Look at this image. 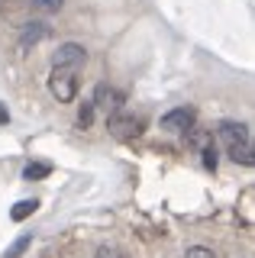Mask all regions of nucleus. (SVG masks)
<instances>
[{
  "mask_svg": "<svg viewBox=\"0 0 255 258\" xmlns=\"http://www.w3.org/2000/svg\"><path fill=\"white\" fill-rule=\"evenodd\" d=\"M4 123H10V110H7L4 103H0V126H4Z\"/></svg>",
  "mask_w": 255,
  "mask_h": 258,
  "instance_id": "16",
  "label": "nucleus"
},
{
  "mask_svg": "<svg viewBox=\"0 0 255 258\" xmlns=\"http://www.w3.org/2000/svg\"><path fill=\"white\" fill-rule=\"evenodd\" d=\"M97 258H130V255H126V252H119V248L100 245V248H97Z\"/></svg>",
  "mask_w": 255,
  "mask_h": 258,
  "instance_id": "14",
  "label": "nucleus"
},
{
  "mask_svg": "<svg viewBox=\"0 0 255 258\" xmlns=\"http://www.w3.org/2000/svg\"><path fill=\"white\" fill-rule=\"evenodd\" d=\"M217 133H220V139H223V145H226V152H229V158H233L236 165H245V168L255 165L249 126H242V123H220Z\"/></svg>",
  "mask_w": 255,
  "mask_h": 258,
  "instance_id": "1",
  "label": "nucleus"
},
{
  "mask_svg": "<svg viewBox=\"0 0 255 258\" xmlns=\"http://www.w3.org/2000/svg\"><path fill=\"white\" fill-rule=\"evenodd\" d=\"M84 61H87V52H84V45H78V42H65V45H58V52H55V68L78 71Z\"/></svg>",
  "mask_w": 255,
  "mask_h": 258,
  "instance_id": "5",
  "label": "nucleus"
},
{
  "mask_svg": "<svg viewBox=\"0 0 255 258\" xmlns=\"http://www.w3.org/2000/svg\"><path fill=\"white\" fill-rule=\"evenodd\" d=\"M49 91H52V97L58 103H71L78 97V71H71V68H52Z\"/></svg>",
  "mask_w": 255,
  "mask_h": 258,
  "instance_id": "2",
  "label": "nucleus"
},
{
  "mask_svg": "<svg viewBox=\"0 0 255 258\" xmlns=\"http://www.w3.org/2000/svg\"><path fill=\"white\" fill-rule=\"evenodd\" d=\"M49 36V29H45V23H29L26 32H23V45H29V42H39V39H45Z\"/></svg>",
  "mask_w": 255,
  "mask_h": 258,
  "instance_id": "9",
  "label": "nucleus"
},
{
  "mask_svg": "<svg viewBox=\"0 0 255 258\" xmlns=\"http://www.w3.org/2000/svg\"><path fill=\"white\" fill-rule=\"evenodd\" d=\"M123 100H126V97L119 94L116 87H110V84H100L97 91H94V107L107 110L110 116H113V113H119V110H123Z\"/></svg>",
  "mask_w": 255,
  "mask_h": 258,
  "instance_id": "6",
  "label": "nucleus"
},
{
  "mask_svg": "<svg viewBox=\"0 0 255 258\" xmlns=\"http://www.w3.org/2000/svg\"><path fill=\"white\" fill-rule=\"evenodd\" d=\"M36 207H39V200H20V204L10 210V216H13L17 223H23L26 216H33V213H36Z\"/></svg>",
  "mask_w": 255,
  "mask_h": 258,
  "instance_id": "8",
  "label": "nucleus"
},
{
  "mask_svg": "<svg viewBox=\"0 0 255 258\" xmlns=\"http://www.w3.org/2000/svg\"><path fill=\"white\" fill-rule=\"evenodd\" d=\"M110 133L116 136V139H136L142 133V119L139 116H126V113H113V116L107 119Z\"/></svg>",
  "mask_w": 255,
  "mask_h": 258,
  "instance_id": "4",
  "label": "nucleus"
},
{
  "mask_svg": "<svg viewBox=\"0 0 255 258\" xmlns=\"http://www.w3.org/2000/svg\"><path fill=\"white\" fill-rule=\"evenodd\" d=\"M94 123V103H81V110H78V126L87 129Z\"/></svg>",
  "mask_w": 255,
  "mask_h": 258,
  "instance_id": "11",
  "label": "nucleus"
},
{
  "mask_svg": "<svg viewBox=\"0 0 255 258\" xmlns=\"http://www.w3.org/2000/svg\"><path fill=\"white\" fill-rule=\"evenodd\" d=\"M52 174V165L49 161H29L26 168H23V181H42V177Z\"/></svg>",
  "mask_w": 255,
  "mask_h": 258,
  "instance_id": "7",
  "label": "nucleus"
},
{
  "mask_svg": "<svg viewBox=\"0 0 255 258\" xmlns=\"http://www.w3.org/2000/svg\"><path fill=\"white\" fill-rule=\"evenodd\" d=\"M33 7H39V10L52 13V10H61V0H33Z\"/></svg>",
  "mask_w": 255,
  "mask_h": 258,
  "instance_id": "15",
  "label": "nucleus"
},
{
  "mask_svg": "<svg viewBox=\"0 0 255 258\" xmlns=\"http://www.w3.org/2000/svg\"><path fill=\"white\" fill-rule=\"evenodd\" d=\"M194 119H197L194 107H178L162 116V129L165 133H187V129H194Z\"/></svg>",
  "mask_w": 255,
  "mask_h": 258,
  "instance_id": "3",
  "label": "nucleus"
},
{
  "mask_svg": "<svg viewBox=\"0 0 255 258\" xmlns=\"http://www.w3.org/2000/svg\"><path fill=\"white\" fill-rule=\"evenodd\" d=\"M29 242H33V236H29V232H26V236H20V239L13 242V245L7 248V252H4V258H20V255L29 248Z\"/></svg>",
  "mask_w": 255,
  "mask_h": 258,
  "instance_id": "10",
  "label": "nucleus"
},
{
  "mask_svg": "<svg viewBox=\"0 0 255 258\" xmlns=\"http://www.w3.org/2000/svg\"><path fill=\"white\" fill-rule=\"evenodd\" d=\"M201 152H204V168H210V171H217V149H213V142H207Z\"/></svg>",
  "mask_w": 255,
  "mask_h": 258,
  "instance_id": "12",
  "label": "nucleus"
},
{
  "mask_svg": "<svg viewBox=\"0 0 255 258\" xmlns=\"http://www.w3.org/2000/svg\"><path fill=\"white\" fill-rule=\"evenodd\" d=\"M184 258H217V255H213V248H204V245H190L187 252H184Z\"/></svg>",
  "mask_w": 255,
  "mask_h": 258,
  "instance_id": "13",
  "label": "nucleus"
}]
</instances>
